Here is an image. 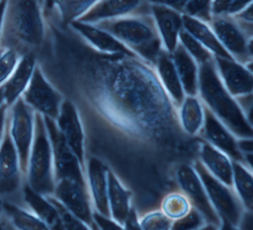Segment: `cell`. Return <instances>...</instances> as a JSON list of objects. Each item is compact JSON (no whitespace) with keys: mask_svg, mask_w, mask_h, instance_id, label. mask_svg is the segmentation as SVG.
<instances>
[{"mask_svg":"<svg viewBox=\"0 0 253 230\" xmlns=\"http://www.w3.org/2000/svg\"><path fill=\"white\" fill-rule=\"evenodd\" d=\"M84 65L92 79L101 83L108 106L132 130L148 137H161L178 123L174 104L160 84L154 64L137 55L94 50Z\"/></svg>","mask_w":253,"mask_h":230,"instance_id":"cell-1","label":"cell"},{"mask_svg":"<svg viewBox=\"0 0 253 230\" xmlns=\"http://www.w3.org/2000/svg\"><path fill=\"white\" fill-rule=\"evenodd\" d=\"M197 96L209 110L237 138H252V124L240 106L221 83L213 58L199 65Z\"/></svg>","mask_w":253,"mask_h":230,"instance_id":"cell-2","label":"cell"},{"mask_svg":"<svg viewBox=\"0 0 253 230\" xmlns=\"http://www.w3.org/2000/svg\"><path fill=\"white\" fill-rule=\"evenodd\" d=\"M95 25L108 31L137 56L152 64L159 53L164 50L150 13L147 15L133 14Z\"/></svg>","mask_w":253,"mask_h":230,"instance_id":"cell-3","label":"cell"},{"mask_svg":"<svg viewBox=\"0 0 253 230\" xmlns=\"http://www.w3.org/2000/svg\"><path fill=\"white\" fill-rule=\"evenodd\" d=\"M28 48L40 47L44 38V21L40 0H7L2 38Z\"/></svg>","mask_w":253,"mask_h":230,"instance_id":"cell-4","label":"cell"},{"mask_svg":"<svg viewBox=\"0 0 253 230\" xmlns=\"http://www.w3.org/2000/svg\"><path fill=\"white\" fill-rule=\"evenodd\" d=\"M27 185L35 192L51 195L55 180L52 151L43 116L35 113V133L25 173Z\"/></svg>","mask_w":253,"mask_h":230,"instance_id":"cell-5","label":"cell"},{"mask_svg":"<svg viewBox=\"0 0 253 230\" xmlns=\"http://www.w3.org/2000/svg\"><path fill=\"white\" fill-rule=\"evenodd\" d=\"M193 166L204 185L209 201L219 220H225L238 227L242 220L244 208L231 187L213 178L199 161H196Z\"/></svg>","mask_w":253,"mask_h":230,"instance_id":"cell-6","label":"cell"},{"mask_svg":"<svg viewBox=\"0 0 253 230\" xmlns=\"http://www.w3.org/2000/svg\"><path fill=\"white\" fill-rule=\"evenodd\" d=\"M7 128L18 153L22 173L25 175L35 133V112L22 98L8 107Z\"/></svg>","mask_w":253,"mask_h":230,"instance_id":"cell-7","label":"cell"},{"mask_svg":"<svg viewBox=\"0 0 253 230\" xmlns=\"http://www.w3.org/2000/svg\"><path fill=\"white\" fill-rule=\"evenodd\" d=\"M21 98L35 113L53 120L63 101L60 93L49 83L39 64Z\"/></svg>","mask_w":253,"mask_h":230,"instance_id":"cell-8","label":"cell"},{"mask_svg":"<svg viewBox=\"0 0 253 230\" xmlns=\"http://www.w3.org/2000/svg\"><path fill=\"white\" fill-rule=\"evenodd\" d=\"M43 119L51 145L55 182L59 180H73L86 183L83 165L64 141L54 120L47 117H43Z\"/></svg>","mask_w":253,"mask_h":230,"instance_id":"cell-9","label":"cell"},{"mask_svg":"<svg viewBox=\"0 0 253 230\" xmlns=\"http://www.w3.org/2000/svg\"><path fill=\"white\" fill-rule=\"evenodd\" d=\"M209 25L222 47L238 62H251V38H247L246 30L233 18L212 16Z\"/></svg>","mask_w":253,"mask_h":230,"instance_id":"cell-10","label":"cell"},{"mask_svg":"<svg viewBox=\"0 0 253 230\" xmlns=\"http://www.w3.org/2000/svg\"><path fill=\"white\" fill-rule=\"evenodd\" d=\"M175 179L180 188V192L188 197L192 206L204 216L207 223L218 226L220 220L209 201L204 185L194 166L181 164L176 169Z\"/></svg>","mask_w":253,"mask_h":230,"instance_id":"cell-11","label":"cell"},{"mask_svg":"<svg viewBox=\"0 0 253 230\" xmlns=\"http://www.w3.org/2000/svg\"><path fill=\"white\" fill-rule=\"evenodd\" d=\"M51 195L69 212L91 225L94 209L86 183L73 180H59L55 182Z\"/></svg>","mask_w":253,"mask_h":230,"instance_id":"cell-12","label":"cell"},{"mask_svg":"<svg viewBox=\"0 0 253 230\" xmlns=\"http://www.w3.org/2000/svg\"><path fill=\"white\" fill-rule=\"evenodd\" d=\"M213 63L221 83L233 98L238 100L251 97L253 89L251 67L233 58L218 56H213Z\"/></svg>","mask_w":253,"mask_h":230,"instance_id":"cell-13","label":"cell"},{"mask_svg":"<svg viewBox=\"0 0 253 230\" xmlns=\"http://www.w3.org/2000/svg\"><path fill=\"white\" fill-rule=\"evenodd\" d=\"M54 122L66 144L85 167V132L76 106L63 100Z\"/></svg>","mask_w":253,"mask_h":230,"instance_id":"cell-14","label":"cell"},{"mask_svg":"<svg viewBox=\"0 0 253 230\" xmlns=\"http://www.w3.org/2000/svg\"><path fill=\"white\" fill-rule=\"evenodd\" d=\"M23 173L17 150L7 128L0 142V199L17 192L22 185Z\"/></svg>","mask_w":253,"mask_h":230,"instance_id":"cell-15","label":"cell"},{"mask_svg":"<svg viewBox=\"0 0 253 230\" xmlns=\"http://www.w3.org/2000/svg\"><path fill=\"white\" fill-rule=\"evenodd\" d=\"M70 27L97 52L103 54L136 55L112 34L95 24L78 20L70 23Z\"/></svg>","mask_w":253,"mask_h":230,"instance_id":"cell-16","label":"cell"},{"mask_svg":"<svg viewBox=\"0 0 253 230\" xmlns=\"http://www.w3.org/2000/svg\"><path fill=\"white\" fill-rule=\"evenodd\" d=\"M149 13L163 49L171 54L179 44V36L183 30V14L165 6L151 4Z\"/></svg>","mask_w":253,"mask_h":230,"instance_id":"cell-17","label":"cell"},{"mask_svg":"<svg viewBox=\"0 0 253 230\" xmlns=\"http://www.w3.org/2000/svg\"><path fill=\"white\" fill-rule=\"evenodd\" d=\"M200 133L203 134L204 141L226 154L232 161L244 163L237 145V138L206 108L205 120Z\"/></svg>","mask_w":253,"mask_h":230,"instance_id":"cell-18","label":"cell"},{"mask_svg":"<svg viewBox=\"0 0 253 230\" xmlns=\"http://www.w3.org/2000/svg\"><path fill=\"white\" fill-rule=\"evenodd\" d=\"M107 166L98 158L91 157L86 165L87 189L94 211L109 216L107 192Z\"/></svg>","mask_w":253,"mask_h":230,"instance_id":"cell-19","label":"cell"},{"mask_svg":"<svg viewBox=\"0 0 253 230\" xmlns=\"http://www.w3.org/2000/svg\"><path fill=\"white\" fill-rule=\"evenodd\" d=\"M37 64L36 57L33 53L28 52L20 56L18 64L11 76L1 86L6 106H11L21 98L31 81Z\"/></svg>","mask_w":253,"mask_h":230,"instance_id":"cell-20","label":"cell"},{"mask_svg":"<svg viewBox=\"0 0 253 230\" xmlns=\"http://www.w3.org/2000/svg\"><path fill=\"white\" fill-rule=\"evenodd\" d=\"M146 0H100L79 21L97 24L133 15Z\"/></svg>","mask_w":253,"mask_h":230,"instance_id":"cell-21","label":"cell"},{"mask_svg":"<svg viewBox=\"0 0 253 230\" xmlns=\"http://www.w3.org/2000/svg\"><path fill=\"white\" fill-rule=\"evenodd\" d=\"M199 162L213 178L231 187L232 160L223 152L214 148L206 141L199 146Z\"/></svg>","mask_w":253,"mask_h":230,"instance_id":"cell-22","label":"cell"},{"mask_svg":"<svg viewBox=\"0 0 253 230\" xmlns=\"http://www.w3.org/2000/svg\"><path fill=\"white\" fill-rule=\"evenodd\" d=\"M107 182L109 216L123 224L132 208L130 205L131 193L124 187L119 178L110 169L107 173Z\"/></svg>","mask_w":253,"mask_h":230,"instance_id":"cell-23","label":"cell"},{"mask_svg":"<svg viewBox=\"0 0 253 230\" xmlns=\"http://www.w3.org/2000/svg\"><path fill=\"white\" fill-rule=\"evenodd\" d=\"M154 67L160 84L177 108L183 101L185 94L170 54L162 50L154 62Z\"/></svg>","mask_w":253,"mask_h":230,"instance_id":"cell-24","label":"cell"},{"mask_svg":"<svg viewBox=\"0 0 253 230\" xmlns=\"http://www.w3.org/2000/svg\"><path fill=\"white\" fill-rule=\"evenodd\" d=\"M178 124L190 136L200 134L205 120V107L198 96H185L177 107Z\"/></svg>","mask_w":253,"mask_h":230,"instance_id":"cell-25","label":"cell"},{"mask_svg":"<svg viewBox=\"0 0 253 230\" xmlns=\"http://www.w3.org/2000/svg\"><path fill=\"white\" fill-rule=\"evenodd\" d=\"M23 197L28 208L50 230H64L59 214L47 196L35 192L26 184L23 188Z\"/></svg>","mask_w":253,"mask_h":230,"instance_id":"cell-26","label":"cell"},{"mask_svg":"<svg viewBox=\"0 0 253 230\" xmlns=\"http://www.w3.org/2000/svg\"><path fill=\"white\" fill-rule=\"evenodd\" d=\"M185 96H197L199 65L179 43L170 54Z\"/></svg>","mask_w":253,"mask_h":230,"instance_id":"cell-27","label":"cell"},{"mask_svg":"<svg viewBox=\"0 0 253 230\" xmlns=\"http://www.w3.org/2000/svg\"><path fill=\"white\" fill-rule=\"evenodd\" d=\"M183 29L207 48L212 56L232 58L222 47L209 23L183 15Z\"/></svg>","mask_w":253,"mask_h":230,"instance_id":"cell-28","label":"cell"},{"mask_svg":"<svg viewBox=\"0 0 253 230\" xmlns=\"http://www.w3.org/2000/svg\"><path fill=\"white\" fill-rule=\"evenodd\" d=\"M253 179L251 168L244 163L232 161L231 189L240 200L243 208L247 211L252 210L253 202Z\"/></svg>","mask_w":253,"mask_h":230,"instance_id":"cell-29","label":"cell"},{"mask_svg":"<svg viewBox=\"0 0 253 230\" xmlns=\"http://www.w3.org/2000/svg\"><path fill=\"white\" fill-rule=\"evenodd\" d=\"M1 208L3 215H5V218L15 230H50L29 208H24L3 200Z\"/></svg>","mask_w":253,"mask_h":230,"instance_id":"cell-30","label":"cell"},{"mask_svg":"<svg viewBox=\"0 0 253 230\" xmlns=\"http://www.w3.org/2000/svg\"><path fill=\"white\" fill-rule=\"evenodd\" d=\"M100 0H52V4L64 24L80 20Z\"/></svg>","mask_w":253,"mask_h":230,"instance_id":"cell-31","label":"cell"},{"mask_svg":"<svg viewBox=\"0 0 253 230\" xmlns=\"http://www.w3.org/2000/svg\"><path fill=\"white\" fill-rule=\"evenodd\" d=\"M192 203L182 192H171L161 201L160 210L170 220H177L186 215L192 208Z\"/></svg>","mask_w":253,"mask_h":230,"instance_id":"cell-32","label":"cell"},{"mask_svg":"<svg viewBox=\"0 0 253 230\" xmlns=\"http://www.w3.org/2000/svg\"><path fill=\"white\" fill-rule=\"evenodd\" d=\"M179 43L194 58L198 65L206 63L213 58L212 54L191 35H189L184 29L180 33Z\"/></svg>","mask_w":253,"mask_h":230,"instance_id":"cell-33","label":"cell"},{"mask_svg":"<svg viewBox=\"0 0 253 230\" xmlns=\"http://www.w3.org/2000/svg\"><path fill=\"white\" fill-rule=\"evenodd\" d=\"M47 198L52 202V204L55 206L60 220L61 224L64 230H91V226L69 212L60 202H58L52 195H45Z\"/></svg>","mask_w":253,"mask_h":230,"instance_id":"cell-34","label":"cell"},{"mask_svg":"<svg viewBox=\"0 0 253 230\" xmlns=\"http://www.w3.org/2000/svg\"><path fill=\"white\" fill-rule=\"evenodd\" d=\"M251 4L252 0H211V15L232 17Z\"/></svg>","mask_w":253,"mask_h":230,"instance_id":"cell-35","label":"cell"},{"mask_svg":"<svg viewBox=\"0 0 253 230\" xmlns=\"http://www.w3.org/2000/svg\"><path fill=\"white\" fill-rule=\"evenodd\" d=\"M142 230H171L172 220L164 215L160 209L151 210L138 217Z\"/></svg>","mask_w":253,"mask_h":230,"instance_id":"cell-36","label":"cell"},{"mask_svg":"<svg viewBox=\"0 0 253 230\" xmlns=\"http://www.w3.org/2000/svg\"><path fill=\"white\" fill-rule=\"evenodd\" d=\"M183 15L210 23L211 20V0H190L183 9Z\"/></svg>","mask_w":253,"mask_h":230,"instance_id":"cell-37","label":"cell"},{"mask_svg":"<svg viewBox=\"0 0 253 230\" xmlns=\"http://www.w3.org/2000/svg\"><path fill=\"white\" fill-rule=\"evenodd\" d=\"M20 54L13 47H3L0 53V87L8 80L16 68Z\"/></svg>","mask_w":253,"mask_h":230,"instance_id":"cell-38","label":"cell"},{"mask_svg":"<svg viewBox=\"0 0 253 230\" xmlns=\"http://www.w3.org/2000/svg\"><path fill=\"white\" fill-rule=\"evenodd\" d=\"M207 223L204 216L194 207L183 217L172 221L171 230H198Z\"/></svg>","mask_w":253,"mask_h":230,"instance_id":"cell-39","label":"cell"},{"mask_svg":"<svg viewBox=\"0 0 253 230\" xmlns=\"http://www.w3.org/2000/svg\"><path fill=\"white\" fill-rule=\"evenodd\" d=\"M93 222L100 230H125L123 224L117 222L110 216L100 214L96 211L93 212Z\"/></svg>","mask_w":253,"mask_h":230,"instance_id":"cell-40","label":"cell"},{"mask_svg":"<svg viewBox=\"0 0 253 230\" xmlns=\"http://www.w3.org/2000/svg\"><path fill=\"white\" fill-rule=\"evenodd\" d=\"M190 0H146L148 4L151 5H160L171 8L175 11H178L182 14L184 7Z\"/></svg>","mask_w":253,"mask_h":230,"instance_id":"cell-41","label":"cell"},{"mask_svg":"<svg viewBox=\"0 0 253 230\" xmlns=\"http://www.w3.org/2000/svg\"><path fill=\"white\" fill-rule=\"evenodd\" d=\"M123 226H124L125 230H142L140 227V224H139L138 216L133 207L130 209L127 217L124 221Z\"/></svg>","mask_w":253,"mask_h":230,"instance_id":"cell-42","label":"cell"},{"mask_svg":"<svg viewBox=\"0 0 253 230\" xmlns=\"http://www.w3.org/2000/svg\"><path fill=\"white\" fill-rule=\"evenodd\" d=\"M7 113H8V106L3 105L0 107V142L2 140L6 121H7Z\"/></svg>","mask_w":253,"mask_h":230,"instance_id":"cell-43","label":"cell"},{"mask_svg":"<svg viewBox=\"0 0 253 230\" xmlns=\"http://www.w3.org/2000/svg\"><path fill=\"white\" fill-rule=\"evenodd\" d=\"M6 4H7V0H3V1L0 3V39H1V38H2L3 28H4V18H5Z\"/></svg>","mask_w":253,"mask_h":230,"instance_id":"cell-44","label":"cell"},{"mask_svg":"<svg viewBox=\"0 0 253 230\" xmlns=\"http://www.w3.org/2000/svg\"><path fill=\"white\" fill-rule=\"evenodd\" d=\"M217 230H239V228L225 220H220V223L217 227Z\"/></svg>","mask_w":253,"mask_h":230,"instance_id":"cell-45","label":"cell"},{"mask_svg":"<svg viewBox=\"0 0 253 230\" xmlns=\"http://www.w3.org/2000/svg\"><path fill=\"white\" fill-rule=\"evenodd\" d=\"M0 230H15L6 218H0Z\"/></svg>","mask_w":253,"mask_h":230,"instance_id":"cell-46","label":"cell"},{"mask_svg":"<svg viewBox=\"0 0 253 230\" xmlns=\"http://www.w3.org/2000/svg\"><path fill=\"white\" fill-rule=\"evenodd\" d=\"M217 225L211 224V223H206L204 226L199 228L198 230H217Z\"/></svg>","mask_w":253,"mask_h":230,"instance_id":"cell-47","label":"cell"},{"mask_svg":"<svg viewBox=\"0 0 253 230\" xmlns=\"http://www.w3.org/2000/svg\"><path fill=\"white\" fill-rule=\"evenodd\" d=\"M6 105L5 101H4V96H3V91H2V87H0V107Z\"/></svg>","mask_w":253,"mask_h":230,"instance_id":"cell-48","label":"cell"},{"mask_svg":"<svg viewBox=\"0 0 253 230\" xmlns=\"http://www.w3.org/2000/svg\"><path fill=\"white\" fill-rule=\"evenodd\" d=\"M90 226H91V230H100V229H99V228L96 226V224H95L94 222H92Z\"/></svg>","mask_w":253,"mask_h":230,"instance_id":"cell-49","label":"cell"},{"mask_svg":"<svg viewBox=\"0 0 253 230\" xmlns=\"http://www.w3.org/2000/svg\"><path fill=\"white\" fill-rule=\"evenodd\" d=\"M3 216V212H2V208H1V205H0V218H2Z\"/></svg>","mask_w":253,"mask_h":230,"instance_id":"cell-50","label":"cell"},{"mask_svg":"<svg viewBox=\"0 0 253 230\" xmlns=\"http://www.w3.org/2000/svg\"><path fill=\"white\" fill-rule=\"evenodd\" d=\"M3 50V47L2 46H0V53H1V51Z\"/></svg>","mask_w":253,"mask_h":230,"instance_id":"cell-51","label":"cell"},{"mask_svg":"<svg viewBox=\"0 0 253 230\" xmlns=\"http://www.w3.org/2000/svg\"><path fill=\"white\" fill-rule=\"evenodd\" d=\"M2 204V199H0V205Z\"/></svg>","mask_w":253,"mask_h":230,"instance_id":"cell-52","label":"cell"},{"mask_svg":"<svg viewBox=\"0 0 253 230\" xmlns=\"http://www.w3.org/2000/svg\"><path fill=\"white\" fill-rule=\"evenodd\" d=\"M2 1H3V0H0V3H1V2H2Z\"/></svg>","mask_w":253,"mask_h":230,"instance_id":"cell-53","label":"cell"}]
</instances>
